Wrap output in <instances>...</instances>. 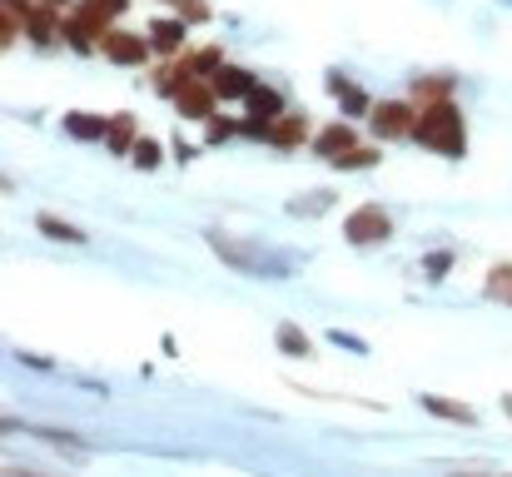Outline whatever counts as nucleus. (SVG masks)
<instances>
[{
    "mask_svg": "<svg viewBox=\"0 0 512 477\" xmlns=\"http://www.w3.org/2000/svg\"><path fill=\"white\" fill-rule=\"evenodd\" d=\"M329 204H334V194H324V189H319V194H304V199H299V204H289V209H294V214H319V209H329Z\"/></svg>",
    "mask_w": 512,
    "mask_h": 477,
    "instance_id": "bb28decb",
    "label": "nucleus"
},
{
    "mask_svg": "<svg viewBox=\"0 0 512 477\" xmlns=\"http://www.w3.org/2000/svg\"><path fill=\"white\" fill-rule=\"evenodd\" d=\"M35 224H40V234H45V239H55V244H85V229H75V224H70V219H60V214H40Z\"/></svg>",
    "mask_w": 512,
    "mask_h": 477,
    "instance_id": "f3484780",
    "label": "nucleus"
},
{
    "mask_svg": "<svg viewBox=\"0 0 512 477\" xmlns=\"http://www.w3.org/2000/svg\"><path fill=\"white\" fill-rule=\"evenodd\" d=\"M150 45L160 50V55H179L184 50V20L174 15V20H155L150 25Z\"/></svg>",
    "mask_w": 512,
    "mask_h": 477,
    "instance_id": "4468645a",
    "label": "nucleus"
},
{
    "mask_svg": "<svg viewBox=\"0 0 512 477\" xmlns=\"http://www.w3.org/2000/svg\"><path fill=\"white\" fill-rule=\"evenodd\" d=\"M35 5H50V10H60V5H65V0H35Z\"/></svg>",
    "mask_w": 512,
    "mask_h": 477,
    "instance_id": "473e14b6",
    "label": "nucleus"
},
{
    "mask_svg": "<svg viewBox=\"0 0 512 477\" xmlns=\"http://www.w3.org/2000/svg\"><path fill=\"white\" fill-rule=\"evenodd\" d=\"M209 244H214V254H219L224 264H234L239 274H254V279H289V274L299 269V259H294V254H284V249H269V244H259V239H229V234H209Z\"/></svg>",
    "mask_w": 512,
    "mask_h": 477,
    "instance_id": "f257e3e1",
    "label": "nucleus"
},
{
    "mask_svg": "<svg viewBox=\"0 0 512 477\" xmlns=\"http://www.w3.org/2000/svg\"><path fill=\"white\" fill-rule=\"evenodd\" d=\"M25 368H50V358H40V353H15Z\"/></svg>",
    "mask_w": 512,
    "mask_h": 477,
    "instance_id": "c756f323",
    "label": "nucleus"
},
{
    "mask_svg": "<svg viewBox=\"0 0 512 477\" xmlns=\"http://www.w3.org/2000/svg\"><path fill=\"white\" fill-rule=\"evenodd\" d=\"M234 135H239V125H234V120H219V115L209 120V145H224V140H234Z\"/></svg>",
    "mask_w": 512,
    "mask_h": 477,
    "instance_id": "cd10ccee",
    "label": "nucleus"
},
{
    "mask_svg": "<svg viewBox=\"0 0 512 477\" xmlns=\"http://www.w3.org/2000/svg\"><path fill=\"white\" fill-rule=\"evenodd\" d=\"M184 65H189V70H194L199 80H209V75H214V70L224 65V50H219V45H204V50H194V55H184Z\"/></svg>",
    "mask_w": 512,
    "mask_h": 477,
    "instance_id": "412c9836",
    "label": "nucleus"
},
{
    "mask_svg": "<svg viewBox=\"0 0 512 477\" xmlns=\"http://www.w3.org/2000/svg\"><path fill=\"white\" fill-rule=\"evenodd\" d=\"M448 95H453V75H423V80L413 85V105H418V110L443 105Z\"/></svg>",
    "mask_w": 512,
    "mask_h": 477,
    "instance_id": "ddd939ff",
    "label": "nucleus"
},
{
    "mask_svg": "<svg viewBox=\"0 0 512 477\" xmlns=\"http://www.w3.org/2000/svg\"><path fill=\"white\" fill-rule=\"evenodd\" d=\"M393 234V219H388V209H378V204H363V209H353L348 219H343V239L348 244H383Z\"/></svg>",
    "mask_w": 512,
    "mask_h": 477,
    "instance_id": "20e7f679",
    "label": "nucleus"
},
{
    "mask_svg": "<svg viewBox=\"0 0 512 477\" xmlns=\"http://www.w3.org/2000/svg\"><path fill=\"white\" fill-rule=\"evenodd\" d=\"M329 90L343 100V115H363V110H373V105H368V95H363V90H353V85H348V75H339V70L329 75Z\"/></svg>",
    "mask_w": 512,
    "mask_h": 477,
    "instance_id": "aec40b11",
    "label": "nucleus"
},
{
    "mask_svg": "<svg viewBox=\"0 0 512 477\" xmlns=\"http://www.w3.org/2000/svg\"><path fill=\"white\" fill-rule=\"evenodd\" d=\"M209 80H214L219 100H249V90L259 85V80H254L249 70H239V65H219V70H214Z\"/></svg>",
    "mask_w": 512,
    "mask_h": 477,
    "instance_id": "1a4fd4ad",
    "label": "nucleus"
},
{
    "mask_svg": "<svg viewBox=\"0 0 512 477\" xmlns=\"http://www.w3.org/2000/svg\"><path fill=\"white\" fill-rule=\"evenodd\" d=\"M5 477H45V473H30V468H5Z\"/></svg>",
    "mask_w": 512,
    "mask_h": 477,
    "instance_id": "7c9ffc66",
    "label": "nucleus"
},
{
    "mask_svg": "<svg viewBox=\"0 0 512 477\" xmlns=\"http://www.w3.org/2000/svg\"><path fill=\"white\" fill-rule=\"evenodd\" d=\"M130 155H135V164H140V169H160V159H165V150H160L155 140H140V145H135Z\"/></svg>",
    "mask_w": 512,
    "mask_h": 477,
    "instance_id": "393cba45",
    "label": "nucleus"
},
{
    "mask_svg": "<svg viewBox=\"0 0 512 477\" xmlns=\"http://www.w3.org/2000/svg\"><path fill=\"white\" fill-rule=\"evenodd\" d=\"M423 408H428V413H438V418H448V423H463V428H473V423H478V413H473V408L448 403V398H438V393H423Z\"/></svg>",
    "mask_w": 512,
    "mask_h": 477,
    "instance_id": "a211bd4d",
    "label": "nucleus"
},
{
    "mask_svg": "<svg viewBox=\"0 0 512 477\" xmlns=\"http://www.w3.org/2000/svg\"><path fill=\"white\" fill-rule=\"evenodd\" d=\"M179 20H184V25L209 20V0H179Z\"/></svg>",
    "mask_w": 512,
    "mask_h": 477,
    "instance_id": "c85d7f7f",
    "label": "nucleus"
},
{
    "mask_svg": "<svg viewBox=\"0 0 512 477\" xmlns=\"http://www.w3.org/2000/svg\"><path fill=\"white\" fill-rule=\"evenodd\" d=\"M309 140V120L304 115H279L274 125H269V145L274 150H299Z\"/></svg>",
    "mask_w": 512,
    "mask_h": 477,
    "instance_id": "9d476101",
    "label": "nucleus"
},
{
    "mask_svg": "<svg viewBox=\"0 0 512 477\" xmlns=\"http://www.w3.org/2000/svg\"><path fill=\"white\" fill-rule=\"evenodd\" d=\"M453 477H512V473H453Z\"/></svg>",
    "mask_w": 512,
    "mask_h": 477,
    "instance_id": "2f4dec72",
    "label": "nucleus"
},
{
    "mask_svg": "<svg viewBox=\"0 0 512 477\" xmlns=\"http://www.w3.org/2000/svg\"><path fill=\"white\" fill-rule=\"evenodd\" d=\"M65 135H70V140H110V120H105V115L70 110V115H65Z\"/></svg>",
    "mask_w": 512,
    "mask_h": 477,
    "instance_id": "f8f14e48",
    "label": "nucleus"
},
{
    "mask_svg": "<svg viewBox=\"0 0 512 477\" xmlns=\"http://www.w3.org/2000/svg\"><path fill=\"white\" fill-rule=\"evenodd\" d=\"M214 105H219V90H214V80H199V75H194V80H189V85L174 95V110H179L184 120H204V125L219 115Z\"/></svg>",
    "mask_w": 512,
    "mask_h": 477,
    "instance_id": "39448f33",
    "label": "nucleus"
},
{
    "mask_svg": "<svg viewBox=\"0 0 512 477\" xmlns=\"http://www.w3.org/2000/svg\"><path fill=\"white\" fill-rule=\"evenodd\" d=\"M448 269H453V254H448V249H433V254L423 259V274H428V279H443Z\"/></svg>",
    "mask_w": 512,
    "mask_h": 477,
    "instance_id": "a878e982",
    "label": "nucleus"
},
{
    "mask_svg": "<svg viewBox=\"0 0 512 477\" xmlns=\"http://www.w3.org/2000/svg\"><path fill=\"white\" fill-rule=\"evenodd\" d=\"M105 35H110V25L90 20L85 10H70V15H65V40H70V50H75V55L100 50V45H105Z\"/></svg>",
    "mask_w": 512,
    "mask_h": 477,
    "instance_id": "0eeeda50",
    "label": "nucleus"
},
{
    "mask_svg": "<svg viewBox=\"0 0 512 477\" xmlns=\"http://www.w3.org/2000/svg\"><path fill=\"white\" fill-rule=\"evenodd\" d=\"M125 5H130V0H115V10H125Z\"/></svg>",
    "mask_w": 512,
    "mask_h": 477,
    "instance_id": "72a5a7b5",
    "label": "nucleus"
},
{
    "mask_svg": "<svg viewBox=\"0 0 512 477\" xmlns=\"http://www.w3.org/2000/svg\"><path fill=\"white\" fill-rule=\"evenodd\" d=\"M368 115H373V135L378 140H408L413 125H418V105L413 100H378Z\"/></svg>",
    "mask_w": 512,
    "mask_h": 477,
    "instance_id": "7ed1b4c3",
    "label": "nucleus"
},
{
    "mask_svg": "<svg viewBox=\"0 0 512 477\" xmlns=\"http://www.w3.org/2000/svg\"><path fill=\"white\" fill-rule=\"evenodd\" d=\"M274 338H279V348H284V353L309 358V338H304V328H299V323H279V328H274Z\"/></svg>",
    "mask_w": 512,
    "mask_h": 477,
    "instance_id": "4be33fe9",
    "label": "nucleus"
},
{
    "mask_svg": "<svg viewBox=\"0 0 512 477\" xmlns=\"http://www.w3.org/2000/svg\"><path fill=\"white\" fill-rule=\"evenodd\" d=\"M483 294H488L493 304H508V309H512V264H493V269H488Z\"/></svg>",
    "mask_w": 512,
    "mask_h": 477,
    "instance_id": "6ab92c4d",
    "label": "nucleus"
},
{
    "mask_svg": "<svg viewBox=\"0 0 512 477\" xmlns=\"http://www.w3.org/2000/svg\"><path fill=\"white\" fill-rule=\"evenodd\" d=\"M353 145H358V140H353V130H348V125H329V130H319V135H314V150H319L324 159H339L343 150H353Z\"/></svg>",
    "mask_w": 512,
    "mask_h": 477,
    "instance_id": "2eb2a0df",
    "label": "nucleus"
},
{
    "mask_svg": "<svg viewBox=\"0 0 512 477\" xmlns=\"http://www.w3.org/2000/svg\"><path fill=\"white\" fill-rule=\"evenodd\" d=\"M150 50H155V45H150V35H130V30H110V35H105V45H100V55H105L110 65H130V70H135V65H145V60H150Z\"/></svg>",
    "mask_w": 512,
    "mask_h": 477,
    "instance_id": "423d86ee",
    "label": "nucleus"
},
{
    "mask_svg": "<svg viewBox=\"0 0 512 477\" xmlns=\"http://www.w3.org/2000/svg\"><path fill=\"white\" fill-rule=\"evenodd\" d=\"M20 35H25V15H20V10H10V5H0V45L10 50Z\"/></svg>",
    "mask_w": 512,
    "mask_h": 477,
    "instance_id": "5701e85b",
    "label": "nucleus"
},
{
    "mask_svg": "<svg viewBox=\"0 0 512 477\" xmlns=\"http://www.w3.org/2000/svg\"><path fill=\"white\" fill-rule=\"evenodd\" d=\"M279 115H284V95L269 85H254L244 100V120H279Z\"/></svg>",
    "mask_w": 512,
    "mask_h": 477,
    "instance_id": "9b49d317",
    "label": "nucleus"
},
{
    "mask_svg": "<svg viewBox=\"0 0 512 477\" xmlns=\"http://www.w3.org/2000/svg\"><path fill=\"white\" fill-rule=\"evenodd\" d=\"M115 155H130L135 145H140V135H135V115H110V140H105Z\"/></svg>",
    "mask_w": 512,
    "mask_h": 477,
    "instance_id": "dca6fc26",
    "label": "nucleus"
},
{
    "mask_svg": "<svg viewBox=\"0 0 512 477\" xmlns=\"http://www.w3.org/2000/svg\"><path fill=\"white\" fill-rule=\"evenodd\" d=\"M413 140H418L423 150H433V155L463 159V150H468V130H463V115H458V105H453V100H443V105H428V110H418Z\"/></svg>",
    "mask_w": 512,
    "mask_h": 477,
    "instance_id": "f03ea898",
    "label": "nucleus"
},
{
    "mask_svg": "<svg viewBox=\"0 0 512 477\" xmlns=\"http://www.w3.org/2000/svg\"><path fill=\"white\" fill-rule=\"evenodd\" d=\"M165 5H179V0H165Z\"/></svg>",
    "mask_w": 512,
    "mask_h": 477,
    "instance_id": "f704fd0d",
    "label": "nucleus"
},
{
    "mask_svg": "<svg viewBox=\"0 0 512 477\" xmlns=\"http://www.w3.org/2000/svg\"><path fill=\"white\" fill-rule=\"evenodd\" d=\"M25 35H30L35 45H55V40H65V20H60L50 5H35V10L25 15Z\"/></svg>",
    "mask_w": 512,
    "mask_h": 477,
    "instance_id": "6e6552de",
    "label": "nucleus"
},
{
    "mask_svg": "<svg viewBox=\"0 0 512 477\" xmlns=\"http://www.w3.org/2000/svg\"><path fill=\"white\" fill-rule=\"evenodd\" d=\"M378 159H383V155H378L373 145H353V150H343L334 164H339V169H373Z\"/></svg>",
    "mask_w": 512,
    "mask_h": 477,
    "instance_id": "b1692460",
    "label": "nucleus"
}]
</instances>
